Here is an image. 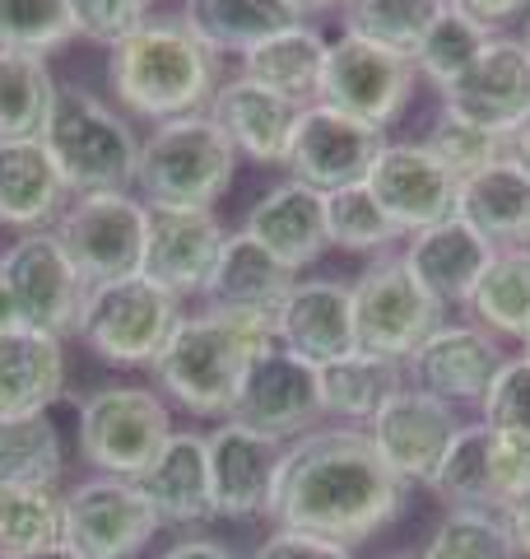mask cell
I'll return each mask as SVG.
<instances>
[{"mask_svg": "<svg viewBox=\"0 0 530 559\" xmlns=\"http://www.w3.org/2000/svg\"><path fill=\"white\" fill-rule=\"evenodd\" d=\"M65 540V495L57 485H0V555Z\"/></svg>", "mask_w": 530, "mask_h": 559, "instance_id": "74e56055", "label": "cell"}, {"mask_svg": "<svg viewBox=\"0 0 530 559\" xmlns=\"http://www.w3.org/2000/svg\"><path fill=\"white\" fill-rule=\"evenodd\" d=\"M224 219L215 210H149V238H145V266L158 289L172 299H201L209 275L224 252Z\"/></svg>", "mask_w": 530, "mask_h": 559, "instance_id": "ffe728a7", "label": "cell"}, {"mask_svg": "<svg viewBox=\"0 0 530 559\" xmlns=\"http://www.w3.org/2000/svg\"><path fill=\"white\" fill-rule=\"evenodd\" d=\"M164 527L145 489L121 476H88L65 489V546L80 559H135Z\"/></svg>", "mask_w": 530, "mask_h": 559, "instance_id": "7c38bea8", "label": "cell"}, {"mask_svg": "<svg viewBox=\"0 0 530 559\" xmlns=\"http://www.w3.org/2000/svg\"><path fill=\"white\" fill-rule=\"evenodd\" d=\"M275 345H285L312 369L353 355L359 341H353V299L345 280H293L289 299L275 318Z\"/></svg>", "mask_w": 530, "mask_h": 559, "instance_id": "44dd1931", "label": "cell"}, {"mask_svg": "<svg viewBox=\"0 0 530 559\" xmlns=\"http://www.w3.org/2000/svg\"><path fill=\"white\" fill-rule=\"evenodd\" d=\"M493 495H498V513L530 495V443L493 433Z\"/></svg>", "mask_w": 530, "mask_h": 559, "instance_id": "bcb514c9", "label": "cell"}, {"mask_svg": "<svg viewBox=\"0 0 530 559\" xmlns=\"http://www.w3.org/2000/svg\"><path fill=\"white\" fill-rule=\"evenodd\" d=\"M326 242L373 261L382 252H396V242H405V234L386 219V210L373 201L368 187H345L326 197Z\"/></svg>", "mask_w": 530, "mask_h": 559, "instance_id": "ab89813d", "label": "cell"}, {"mask_svg": "<svg viewBox=\"0 0 530 559\" xmlns=\"http://www.w3.org/2000/svg\"><path fill=\"white\" fill-rule=\"evenodd\" d=\"M65 392V345L38 326L0 336V415L51 411Z\"/></svg>", "mask_w": 530, "mask_h": 559, "instance_id": "f1b7e54d", "label": "cell"}, {"mask_svg": "<svg viewBox=\"0 0 530 559\" xmlns=\"http://www.w3.org/2000/svg\"><path fill=\"white\" fill-rule=\"evenodd\" d=\"M158 559H242L238 550H228L224 540H209V536H186V540H172V546L158 555Z\"/></svg>", "mask_w": 530, "mask_h": 559, "instance_id": "681fc988", "label": "cell"}, {"mask_svg": "<svg viewBox=\"0 0 530 559\" xmlns=\"http://www.w3.org/2000/svg\"><path fill=\"white\" fill-rule=\"evenodd\" d=\"M0 559H80L75 550H70L65 546V540H61V546H47V550H24V555H0Z\"/></svg>", "mask_w": 530, "mask_h": 559, "instance_id": "db71d44e", "label": "cell"}, {"mask_svg": "<svg viewBox=\"0 0 530 559\" xmlns=\"http://www.w3.org/2000/svg\"><path fill=\"white\" fill-rule=\"evenodd\" d=\"M442 108L484 131L511 135L530 117V51L521 38L498 33L456 84L437 94Z\"/></svg>", "mask_w": 530, "mask_h": 559, "instance_id": "d6986e66", "label": "cell"}, {"mask_svg": "<svg viewBox=\"0 0 530 559\" xmlns=\"http://www.w3.org/2000/svg\"><path fill=\"white\" fill-rule=\"evenodd\" d=\"M405 388H410L405 364L386 359V355H368V349H353V355L335 359L322 369L326 419H335V425H353V429H363L368 419Z\"/></svg>", "mask_w": 530, "mask_h": 559, "instance_id": "1f68e13d", "label": "cell"}, {"mask_svg": "<svg viewBox=\"0 0 530 559\" xmlns=\"http://www.w3.org/2000/svg\"><path fill=\"white\" fill-rule=\"evenodd\" d=\"M521 355H526V359H530V341H526V345H521Z\"/></svg>", "mask_w": 530, "mask_h": 559, "instance_id": "6f0895ef", "label": "cell"}, {"mask_svg": "<svg viewBox=\"0 0 530 559\" xmlns=\"http://www.w3.org/2000/svg\"><path fill=\"white\" fill-rule=\"evenodd\" d=\"M242 234H252L261 248L279 261V266L303 275L330 248L326 242V197L322 191H312L308 182L285 178L279 187L265 191L252 210H246Z\"/></svg>", "mask_w": 530, "mask_h": 559, "instance_id": "cb8c5ba5", "label": "cell"}, {"mask_svg": "<svg viewBox=\"0 0 530 559\" xmlns=\"http://www.w3.org/2000/svg\"><path fill=\"white\" fill-rule=\"evenodd\" d=\"M172 439V411L154 388L117 382L80 401V457L98 476L140 480Z\"/></svg>", "mask_w": 530, "mask_h": 559, "instance_id": "8992f818", "label": "cell"}, {"mask_svg": "<svg viewBox=\"0 0 530 559\" xmlns=\"http://www.w3.org/2000/svg\"><path fill=\"white\" fill-rule=\"evenodd\" d=\"M511 159H521L530 168V117L521 121L517 131H511Z\"/></svg>", "mask_w": 530, "mask_h": 559, "instance_id": "f5cc1de1", "label": "cell"}, {"mask_svg": "<svg viewBox=\"0 0 530 559\" xmlns=\"http://www.w3.org/2000/svg\"><path fill=\"white\" fill-rule=\"evenodd\" d=\"M423 145H429L437 159H442V168H447L451 178L461 182V178H470V173H480L489 164L507 159V154H511V135L484 131V127H474V121H466V117L437 108L429 135H423Z\"/></svg>", "mask_w": 530, "mask_h": 559, "instance_id": "7bdbcfd3", "label": "cell"}, {"mask_svg": "<svg viewBox=\"0 0 530 559\" xmlns=\"http://www.w3.org/2000/svg\"><path fill=\"white\" fill-rule=\"evenodd\" d=\"M228 419H238V425L256 429V433H270L279 443L303 439V433H312L326 419L322 369H312V364L289 355L285 345H270L252 364V373H246Z\"/></svg>", "mask_w": 530, "mask_h": 559, "instance_id": "9a60e30c", "label": "cell"}, {"mask_svg": "<svg viewBox=\"0 0 530 559\" xmlns=\"http://www.w3.org/2000/svg\"><path fill=\"white\" fill-rule=\"evenodd\" d=\"M43 145L51 150L70 197L80 191H131L140 164V135L112 103H103L94 90L57 84Z\"/></svg>", "mask_w": 530, "mask_h": 559, "instance_id": "5b68a950", "label": "cell"}, {"mask_svg": "<svg viewBox=\"0 0 530 559\" xmlns=\"http://www.w3.org/2000/svg\"><path fill=\"white\" fill-rule=\"evenodd\" d=\"M65 205L70 187L43 135L0 140V229H51Z\"/></svg>", "mask_w": 530, "mask_h": 559, "instance_id": "d4e9b609", "label": "cell"}, {"mask_svg": "<svg viewBox=\"0 0 530 559\" xmlns=\"http://www.w3.org/2000/svg\"><path fill=\"white\" fill-rule=\"evenodd\" d=\"M363 187L386 210V219L410 238L429 224L456 215V187L461 182L442 168V159L423 140H386Z\"/></svg>", "mask_w": 530, "mask_h": 559, "instance_id": "ac0fdd59", "label": "cell"}, {"mask_svg": "<svg viewBox=\"0 0 530 559\" xmlns=\"http://www.w3.org/2000/svg\"><path fill=\"white\" fill-rule=\"evenodd\" d=\"M470 322L498 341H530V248H498L470 294Z\"/></svg>", "mask_w": 530, "mask_h": 559, "instance_id": "d6a6232c", "label": "cell"}, {"mask_svg": "<svg viewBox=\"0 0 530 559\" xmlns=\"http://www.w3.org/2000/svg\"><path fill=\"white\" fill-rule=\"evenodd\" d=\"M177 322H182V299L158 289L149 275H127V280H108V285L88 289L75 336L103 364L154 369V359L164 355Z\"/></svg>", "mask_w": 530, "mask_h": 559, "instance_id": "52a82bcc", "label": "cell"}, {"mask_svg": "<svg viewBox=\"0 0 530 559\" xmlns=\"http://www.w3.org/2000/svg\"><path fill=\"white\" fill-rule=\"evenodd\" d=\"M493 252L498 248H493L480 229H470L461 215H447V219L429 224V229L410 234L405 238V248H400L405 266L414 271V280L447 312L470 304V294L484 280Z\"/></svg>", "mask_w": 530, "mask_h": 559, "instance_id": "7402d4cb", "label": "cell"}, {"mask_svg": "<svg viewBox=\"0 0 530 559\" xmlns=\"http://www.w3.org/2000/svg\"><path fill=\"white\" fill-rule=\"evenodd\" d=\"M70 14H75L80 38L112 47L117 38H127L131 28L149 20L154 0H70Z\"/></svg>", "mask_w": 530, "mask_h": 559, "instance_id": "f6af8a7d", "label": "cell"}, {"mask_svg": "<svg viewBox=\"0 0 530 559\" xmlns=\"http://www.w3.org/2000/svg\"><path fill=\"white\" fill-rule=\"evenodd\" d=\"M386 140L392 135L382 127H368V121L335 112L326 103H308L303 117H298L285 168L293 182H308L312 191L330 197V191L368 182V173H373L377 154L386 150Z\"/></svg>", "mask_w": 530, "mask_h": 559, "instance_id": "4fadbf2b", "label": "cell"}, {"mask_svg": "<svg viewBox=\"0 0 530 559\" xmlns=\"http://www.w3.org/2000/svg\"><path fill=\"white\" fill-rule=\"evenodd\" d=\"M75 38L80 33L70 0H0V47L51 57V51L70 47Z\"/></svg>", "mask_w": 530, "mask_h": 559, "instance_id": "b9f144b4", "label": "cell"}, {"mask_svg": "<svg viewBox=\"0 0 530 559\" xmlns=\"http://www.w3.org/2000/svg\"><path fill=\"white\" fill-rule=\"evenodd\" d=\"M521 43H526V51H530V10H526V33H521Z\"/></svg>", "mask_w": 530, "mask_h": 559, "instance_id": "9f6ffc18", "label": "cell"}, {"mask_svg": "<svg viewBox=\"0 0 530 559\" xmlns=\"http://www.w3.org/2000/svg\"><path fill=\"white\" fill-rule=\"evenodd\" d=\"M451 5H461L466 14H474L480 24H489L493 33H498V28L521 20V14L530 10V0H451Z\"/></svg>", "mask_w": 530, "mask_h": 559, "instance_id": "c3c4849f", "label": "cell"}, {"mask_svg": "<svg viewBox=\"0 0 530 559\" xmlns=\"http://www.w3.org/2000/svg\"><path fill=\"white\" fill-rule=\"evenodd\" d=\"M442 5H447V0H335L345 33L396 47V51H410V57Z\"/></svg>", "mask_w": 530, "mask_h": 559, "instance_id": "f35d334b", "label": "cell"}, {"mask_svg": "<svg viewBox=\"0 0 530 559\" xmlns=\"http://www.w3.org/2000/svg\"><path fill=\"white\" fill-rule=\"evenodd\" d=\"M209 117L219 121V131L238 150V159H252L261 168H285L303 108L261 90L246 75H228L219 84L215 103H209Z\"/></svg>", "mask_w": 530, "mask_h": 559, "instance_id": "603a6c76", "label": "cell"}, {"mask_svg": "<svg viewBox=\"0 0 530 559\" xmlns=\"http://www.w3.org/2000/svg\"><path fill=\"white\" fill-rule=\"evenodd\" d=\"M414 94H419V70H414L410 51L353 38V33H340V38L326 47L322 98H316V103H326V108L392 131L396 121L410 112Z\"/></svg>", "mask_w": 530, "mask_h": 559, "instance_id": "30bf717a", "label": "cell"}, {"mask_svg": "<svg viewBox=\"0 0 530 559\" xmlns=\"http://www.w3.org/2000/svg\"><path fill=\"white\" fill-rule=\"evenodd\" d=\"M480 419L493 433H503V439L530 443V359L526 355H511L503 364V373L493 378V388L480 406Z\"/></svg>", "mask_w": 530, "mask_h": 559, "instance_id": "ee69618b", "label": "cell"}, {"mask_svg": "<svg viewBox=\"0 0 530 559\" xmlns=\"http://www.w3.org/2000/svg\"><path fill=\"white\" fill-rule=\"evenodd\" d=\"M298 5H303V14H308V10H330L335 0H298Z\"/></svg>", "mask_w": 530, "mask_h": 559, "instance_id": "11a10c76", "label": "cell"}, {"mask_svg": "<svg viewBox=\"0 0 530 559\" xmlns=\"http://www.w3.org/2000/svg\"><path fill=\"white\" fill-rule=\"evenodd\" d=\"M392 559H419V555H392Z\"/></svg>", "mask_w": 530, "mask_h": 559, "instance_id": "680465c9", "label": "cell"}, {"mask_svg": "<svg viewBox=\"0 0 530 559\" xmlns=\"http://www.w3.org/2000/svg\"><path fill=\"white\" fill-rule=\"evenodd\" d=\"M61 466L65 448L47 411L0 415V485H57Z\"/></svg>", "mask_w": 530, "mask_h": 559, "instance_id": "8d00e7d4", "label": "cell"}, {"mask_svg": "<svg viewBox=\"0 0 530 559\" xmlns=\"http://www.w3.org/2000/svg\"><path fill=\"white\" fill-rule=\"evenodd\" d=\"M51 103H57V75L47 57L0 47V140L43 135Z\"/></svg>", "mask_w": 530, "mask_h": 559, "instance_id": "836d02e7", "label": "cell"}, {"mask_svg": "<svg viewBox=\"0 0 530 559\" xmlns=\"http://www.w3.org/2000/svg\"><path fill=\"white\" fill-rule=\"evenodd\" d=\"M461 425L466 419L456 406H447V401H437L419 388H405L386 401L363 429H368V439H373V448L382 452V462L392 466L405 485L429 489L451 439L461 433Z\"/></svg>", "mask_w": 530, "mask_h": 559, "instance_id": "2e32d148", "label": "cell"}, {"mask_svg": "<svg viewBox=\"0 0 530 559\" xmlns=\"http://www.w3.org/2000/svg\"><path fill=\"white\" fill-rule=\"evenodd\" d=\"M51 229L88 285H108V280L140 275L145 266L149 205L135 191H80Z\"/></svg>", "mask_w": 530, "mask_h": 559, "instance_id": "9c48e42d", "label": "cell"}, {"mask_svg": "<svg viewBox=\"0 0 530 559\" xmlns=\"http://www.w3.org/2000/svg\"><path fill=\"white\" fill-rule=\"evenodd\" d=\"M326 38L316 24H293L285 33H275V38H265L261 47H252L242 61L238 75H246L261 90H270L279 98L298 103V108H308V103L322 98V75H326Z\"/></svg>", "mask_w": 530, "mask_h": 559, "instance_id": "4dcf8cb0", "label": "cell"}, {"mask_svg": "<svg viewBox=\"0 0 530 559\" xmlns=\"http://www.w3.org/2000/svg\"><path fill=\"white\" fill-rule=\"evenodd\" d=\"M24 326V312H20V299H14V289H10V280L0 275V336L5 331H20Z\"/></svg>", "mask_w": 530, "mask_h": 559, "instance_id": "816d5d0a", "label": "cell"}, {"mask_svg": "<svg viewBox=\"0 0 530 559\" xmlns=\"http://www.w3.org/2000/svg\"><path fill=\"white\" fill-rule=\"evenodd\" d=\"M252 559H353V550L349 546H335V540H322V536H308V532L275 527L252 550Z\"/></svg>", "mask_w": 530, "mask_h": 559, "instance_id": "7dc6e473", "label": "cell"}, {"mask_svg": "<svg viewBox=\"0 0 530 559\" xmlns=\"http://www.w3.org/2000/svg\"><path fill=\"white\" fill-rule=\"evenodd\" d=\"M456 215L480 229L493 248H526L530 242V168L521 159H498L470 173L456 187Z\"/></svg>", "mask_w": 530, "mask_h": 559, "instance_id": "83f0119b", "label": "cell"}, {"mask_svg": "<svg viewBox=\"0 0 530 559\" xmlns=\"http://www.w3.org/2000/svg\"><path fill=\"white\" fill-rule=\"evenodd\" d=\"M503 518H507L511 540H517V555H526V559H530V495H521L517 503H507Z\"/></svg>", "mask_w": 530, "mask_h": 559, "instance_id": "f907efd6", "label": "cell"}, {"mask_svg": "<svg viewBox=\"0 0 530 559\" xmlns=\"http://www.w3.org/2000/svg\"><path fill=\"white\" fill-rule=\"evenodd\" d=\"M219 84V57L186 28L182 14H149L108 47V90L131 117H145L154 127L209 112Z\"/></svg>", "mask_w": 530, "mask_h": 559, "instance_id": "7a4b0ae2", "label": "cell"}, {"mask_svg": "<svg viewBox=\"0 0 530 559\" xmlns=\"http://www.w3.org/2000/svg\"><path fill=\"white\" fill-rule=\"evenodd\" d=\"M429 489L447 509H493L498 513V495H493V429L484 419H466L461 425V433L451 439Z\"/></svg>", "mask_w": 530, "mask_h": 559, "instance_id": "d590c367", "label": "cell"}, {"mask_svg": "<svg viewBox=\"0 0 530 559\" xmlns=\"http://www.w3.org/2000/svg\"><path fill=\"white\" fill-rule=\"evenodd\" d=\"M186 28L215 51V57H246L265 38L303 24L298 0H186Z\"/></svg>", "mask_w": 530, "mask_h": 559, "instance_id": "f546056e", "label": "cell"}, {"mask_svg": "<svg viewBox=\"0 0 530 559\" xmlns=\"http://www.w3.org/2000/svg\"><path fill=\"white\" fill-rule=\"evenodd\" d=\"M238 178V150L209 112L172 117L140 140L135 197L149 210H215Z\"/></svg>", "mask_w": 530, "mask_h": 559, "instance_id": "277c9868", "label": "cell"}, {"mask_svg": "<svg viewBox=\"0 0 530 559\" xmlns=\"http://www.w3.org/2000/svg\"><path fill=\"white\" fill-rule=\"evenodd\" d=\"M498 38L489 24H480L474 14H466L461 5H442L437 20L423 28V38L414 47V70H419V84H433L442 94L447 84H456L474 66V57Z\"/></svg>", "mask_w": 530, "mask_h": 559, "instance_id": "e575fe53", "label": "cell"}, {"mask_svg": "<svg viewBox=\"0 0 530 559\" xmlns=\"http://www.w3.org/2000/svg\"><path fill=\"white\" fill-rule=\"evenodd\" d=\"M507 359L511 355L503 349V341L489 336L480 322H442L405 359V373H410V388L447 401L456 411H480Z\"/></svg>", "mask_w": 530, "mask_h": 559, "instance_id": "5bb4252c", "label": "cell"}, {"mask_svg": "<svg viewBox=\"0 0 530 559\" xmlns=\"http://www.w3.org/2000/svg\"><path fill=\"white\" fill-rule=\"evenodd\" d=\"M154 503L164 527H201L215 518V499H209V452L205 433L196 429H172V439L154 457V466L135 480Z\"/></svg>", "mask_w": 530, "mask_h": 559, "instance_id": "484cf974", "label": "cell"}, {"mask_svg": "<svg viewBox=\"0 0 530 559\" xmlns=\"http://www.w3.org/2000/svg\"><path fill=\"white\" fill-rule=\"evenodd\" d=\"M0 275L10 280L14 299H20L24 326H38L47 336H75L80 318H84V299H88V280L84 271L70 261L61 248L57 229H33L20 234L0 252Z\"/></svg>", "mask_w": 530, "mask_h": 559, "instance_id": "8fae6325", "label": "cell"}, {"mask_svg": "<svg viewBox=\"0 0 530 559\" xmlns=\"http://www.w3.org/2000/svg\"><path fill=\"white\" fill-rule=\"evenodd\" d=\"M349 299H353V341H359V349L400 364L447 322V308L419 285L400 252H382L368 261L353 275Z\"/></svg>", "mask_w": 530, "mask_h": 559, "instance_id": "ba28073f", "label": "cell"}, {"mask_svg": "<svg viewBox=\"0 0 530 559\" xmlns=\"http://www.w3.org/2000/svg\"><path fill=\"white\" fill-rule=\"evenodd\" d=\"M275 345V326L252 312L205 304L182 312L164 355L154 359V378L186 415L228 419L252 364Z\"/></svg>", "mask_w": 530, "mask_h": 559, "instance_id": "3957f363", "label": "cell"}, {"mask_svg": "<svg viewBox=\"0 0 530 559\" xmlns=\"http://www.w3.org/2000/svg\"><path fill=\"white\" fill-rule=\"evenodd\" d=\"M526 248H530V242H526Z\"/></svg>", "mask_w": 530, "mask_h": 559, "instance_id": "91938a15", "label": "cell"}, {"mask_svg": "<svg viewBox=\"0 0 530 559\" xmlns=\"http://www.w3.org/2000/svg\"><path fill=\"white\" fill-rule=\"evenodd\" d=\"M205 452H209V499H215V518H224V522L270 518L285 443L270 439V433L238 425V419H219V425L205 433Z\"/></svg>", "mask_w": 530, "mask_h": 559, "instance_id": "e0dca14e", "label": "cell"}, {"mask_svg": "<svg viewBox=\"0 0 530 559\" xmlns=\"http://www.w3.org/2000/svg\"><path fill=\"white\" fill-rule=\"evenodd\" d=\"M405 495L410 485L382 462L368 429L330 425L285 443L270 522L353 550L405 513Z\"/></svg>", "mask_w": 530, "mask_h": 559, "instance_id": "6da1fadb", "label": "cell"}, {"mask_svg": "<svg viewBox=\"0 0 530 559\" xmlns=\"http://www.w3.org/2000/svg\"><path fill=\"white\" fill-rule=\"evenodd\" d=\"M293 271L279 266V261L261 248L252 234L242 229H228L224 238V252H219V266L209 275V285L201 299L215 304V308H233V312H252V318H265L275 326L279 308H285L289 289H293Z\"/></svg>", "mask_w": 530, "mask_h": 559, "instance_id": "4316f807", "label": "cell"}, {"mask_svg": "<svg viewBox=\"0 0 530 559\" xmlns=\"http://www.w3.org/2000/svg\"><path fill=\"white\" fill-rule=\"evenodd\" d=\"M419 559H521L507 518L493 509H447Z\"/></svg>", "mask_w": 530, "mask_h": 559, "instance_id": "60d3db41", "label": "cell"}]
</instances>
